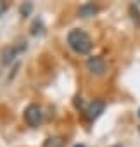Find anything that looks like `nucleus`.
<instances>
[{
    "instance_id": "1",
    "label": "nucleus",
    "mask_w": 140,
    "mask_h": 147,
    "mask_svg": "<svg viewBox=\"0 0 140 147\" xmlns=\"http://www.w3.org/2000/svg\"><path fill=\"white\" fill-rule=\"evenodd\" d=\"M67 45L71 47V50H75L76 54L80 55H87L90 54L92 47H94V42L90 38L88 33H85L83 30H71L67 33Z\"/></svg>"
},
{
    "instance_id": "2",
    "label": "nucleus",
    "mask_w": 140,
    "mask_h": 147,
    "mask_svg": "<svg viewBox=\"0 0 140 147\" xmlns=\"http://www.w3.org/2000/svg\"><path fill=\"white\" fill-rule=\"evenodd\" d=\"M87 69L95 76H102L107 71V64H106L102 55H92V57L87 59Z\"/></svg>"
},
{
    "instance_id": "3",
    "label": "nucleus",
    "mask_w": 140,
    "mask_h": 147,
    "mask_svg": "<svg viewBox=\"0 0 140 147\" xmlns=\"http://www.w3.org/2000/svg\"><path fill=\"white\" fill-rule=\"evenodd\" d=\"M24 121L33 128L40 126V123H42V109H40L38 104H30L24 109Z\"/></svg>"
},
{
    "instance_id": "4",
    "label": "nucleus",
    "mask_w": 140,
    "mask_h": 147,
    "mask_svg": "<svg viewBox=\"0 0 140 147\" xmlns=\"http://www.w3.org/2000/svg\"><path fill=\"white\" fill-rule=\"evenodd\" d=\"M106 109V102L102 99H95L94 102H90L87 107H85V118L88 121H95Z\"/></svg>"
},
{
    "instance_id": "5",
    "label": "nucleus",
    "mask_w": 140,
    "mask_h": 147,
    "mask_svg": "<svg viewBox=\"0 0 140 147\" xmlns=\"http://www.w3.org/2000/svg\"><path fill=\"white\" fill-rule=\"evenodd\" d=\"M97 12H99V7H97L95 4H92V2L83 4V5L80 7V11H78L80 18H92V16H95Z\"/></svg>"
},
{
    "instance_id": "6",
    "label": "nucleus",
    "mask_w": 140,
    "mask_h": 147,
    "mask_svg": "<svg viewBox=\"0 0 140 147\" xmlns=\"http://www.w3.org/2000/svg\"><path fill=\"white\" fill-rule=\"evenodd\" d=\"M18 52H19V50H18L16 47H5V49L2 50V62H4V64H11V62L14 61V57H16Z\"/></svg>"
},
{
    "instance_id": "7",
    "label": "nucleus",
    "mask_w": 140,
    "mask_h": 147,
    "mask_svg": "<svg viewBox=\"0 0 140 147\" xmlns=\"http://www.w3.org/2000/svg\"><path fill=\"white\" fill-rule=\"evenodd\" d=\"M66 140L62 137H50L43 142V147H64Z\"/></svg>"
},
{
    "instance_id": "8",
    "label": "nucleus",
    "mask_w": 140,
    "mask_h": 147,
    "mask_svg": "<svg viewBox=\"0 0 140 147\" xmlns=\"http://www.w3.org/2000/svg\"><path fill=\"white\" fill-rule=\"evenodd\" d=\"M130 12H131V18H133V21L137 23V26H140V14H138L137 7H135V5H131V7H130Z\"/></svg>"
},
{
    "instance_id": "9",
    "label": "nucleus",
    "mask_w": 140,
    "mask_h": 147,
    "mask_svg": "<svg viewBox=\"0 0 140 147\" xmlns=\"http://www.w3.org/2000/svg\"><path fill=\"white\" fill-rule=\"evenodd\" d=\"M21 12H23V16H28V14L31 12V4H26V5H23V7H21Z\"/></svg>"
},
{
    "instance_id": "10",
    "label": "nucleus",
    "mask_w": 140,
    "mask_h": 147,
    "mask_svg": "<svg viewBox=\"0 0 140 147\" xmlns=\"http://www.w3.org/2000/svg\"><path fill=\"white\" fill-rule=\"evenodd\" d=\"M4 12H5V4H4V2H0V16H2Z\"/></svg>"
},
{
    "instance_id": "11",
    "label": "nucleus",
    "mask_w": 140,
    "mask_h": 147,
    "mask_svg": "<svg viewBox=\"0 0 140 147\" xmlns=\"http://www.w3.org/2000/svg\"><path fill=\"white\" fill-rule=\"evenodd\" d=\"M75 147H85V145H83V144H76Z\"/></svg>"
},
{
    "instance_id": "12",
    "label": "nucleus",
    "mask_w": 140,
    "mask_h": 147,
    "mask_svg": "<svg viewBox=\"0 0 140 147\" xmlns=\"http://www.w3.org/2000/svg\"><path fill=\"white\" fill-rule=\"evenodd\" d=\"M111 147H123L121 144H116V145H111Z\"/></svg>"
},
{
    "instance_id": "13",
    "label": "nucleus",
    "mask_w": 140,
    "mask_h": 147,
    "mask_svg": "<svg viewBox=\"0 0 140 147\" xmlns=\"http://www.w3.org/2000/svg\"><path fill=\"white\" fill-rule=\"evenodd\" d=\"M138 116H140V109H138Z\"/></svg>"
}]
</instances>
